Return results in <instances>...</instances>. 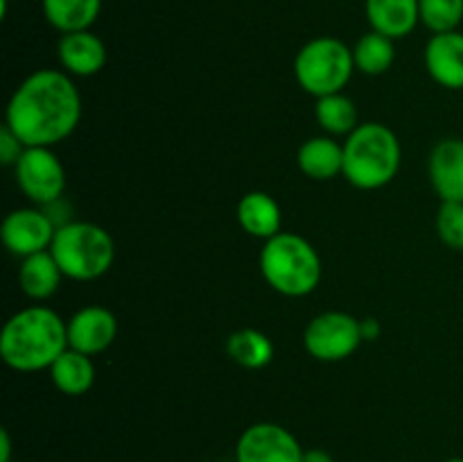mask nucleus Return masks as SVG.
Returning <instances> with one entry per match:
<instances>
[{"instance_id":"nucleus-27","label":"nucleus","mask_w":463,"mask_h":462,"mask_svg":"<svg viewBox=\"0 0 463 462\" xmlns=\"http://www.w3.org/2000/svg\"><path fill=\"white\" fill-rule=\"evenodd\" d=\"M303 462H335L333 456L324 448H306L303 451Z\"/></svg>"},{"instance_id":"nucleus-1","label":"nucleus","mask_w":463,"mask_h":462,"mask_svg":"<svg viewBox=\"0 0 463 462\" xmlns=\"http://www.w3.org/2000/svg\"><path fill=\"white\" fill-rule=\"evenodd\" d=\"M81 98L66 71L41 68L18 84L5 111V125L25 148H52L77 130Z\"/></svg>"},{"instance_id":"nucleus-12","label":"nucleus","mask_w":463,"mask_h":462,"mask_svg":"<svg viewBox=\"0 0 463 462\" xmlns=\"http://www.w3.org/2000/svg\"><path fill=\"white\" fill-rule=\"evenodd\" d=\"M428 172L443 202H463V140H439L430 154Z\"/></svg>"},{"instance_id":"nucleus-22","label":"nucleus","mask_w":463,"mask_h":462,"mask_svg":"<svg viewBox=\"0 0 463 462\" xmlns=\"http://www.w3.org/2000/svg\"><path fill=\"white\" fill-rule=\"evenodd\" d=\"M315 116L321 130L328 136H348L360 127L355 102L344 93H333L317 100Z\"/></svg>"},{"instance_id":"nucleus-10","label":"nucleus","mask_w":463,"mask_h":462,"mask_svg":"<svg viewBox=\"0 0 463 462\" xmlns=\"http://www.w3.org/2000/svg\"><path fill=\"white\" fill-rule=\"evenodd\" d=\"M57 225L41 208H16L3 220V243L14 256L27 258L32 254L48 252L52 245Z\"/></svg>"},{"instance_id":"nucleus-9","label":"nucleus","mask_w":463,"mask_h":462,"mask_svg":"<svg viewBox=\"0 0 463 462\" xmlns=\"http://www.w3.org/2000/svg\"><path fill=\"white\" fill-rule=\"evenodd\" d=\"M306 448L292 430L271 421H258L244 428L235 444V462H303Z\"/></svg>"},{"instance_id":"nucleus-15","label":"nucleus","mask_w":463,"mask_h":462,"mask_svg":"<svg viewBox=\"0 0 463 462\" xmlns=\"http://www.w3.org/2000/svg\"><path fill=\"white\" fill-rule=\"evenodd\" d=\"M366 18L373 32L393 41L402 39L420 23L419 0H366Z\"/></svg>"},{"instance_id":"nucleus-25","label":"nucleus","mask_w":463,"mask_h":462,"mask_svg":"<svg viewBox=\"0 0 463 462\" xmlns=\"http://www.w3.org/2000/svg\"><path fill=\"white\" fill-rule=\"evenodd\" d=\"M437 234L446 247L463 252V202H443L437 213Z\"/></svg>"},{"instance_id":"nucleus-5","label":"nucleus","mask_w":463,"mask_h":462,"mask_svg":"<svg viewBox=\"0 0 463 462\" xmlns=\"http://www.w3.org/2000/svg\"><path fill=\"white\" fill-rule=\"evenodd\" d=\"M50 254L63 276L72 281H93L107 274L116 258L111 234L93 222H63L57 226Z\"/></svg>"},{"instance_id":"nucleus-24","label":"nucleus","mask_w":463,"mask_h":462,"mask_svg":"<svg viewBox=\"0 0 463 462\" xmlns=\"http://www.w3.org/2000/svg\"><path fill=\"white\" fill-rule=\"evenodd\" d=\"M420 23L434 34L455 32L463 21V0H419Z\"/></svg>"},{"instance_id":"nucleus-16","label":"nucleus","mask_w":463,"mask_h":462,"mask_svg":"<svg viewBox=\"0 0 463 462\" xmlns=\"http://www.w3.org/2000/svg\"><path fill=\"white\" fill-rule=\"evenodd\" d=\"M298 168L306 177L328 181L344 175V145L333 136H315L298 148Z\"/></svg>"},{"instance_id":"nucleus-29","label":"nucleus","mask_w":463,"mask_h":462,"mask_svg":"<svg viewBox=\"0 0 463 462\" xmlns=\"http://www.w3.org/2000/svg\"><path fill=\"white\" fill-rule=\"evenodd\" d=\"M12 457V439H9L7 430H0V462H9Z\"/></svg>"},{"instance_id":"nucleus-8","label":"nucleus","mask_w":463,"mask_h":462,"mask_svg":"<svg viewBox=\"0 0 463 462\" xmlns=\"http://www.w3.org/2000/svg\"><path fill=\"white\" fill-rule=\"evenodd\" d=\"M18 188L36 207L59 202L66 188V170L52 148H25L14 166Z\"/></svg>"},{"instance_id":"nucleus-23","label":"nucleus","mask_w":463,"mask_h":462,"mask_svg":"<svg viewBox=\"0 0 463 462\" xmlns=\"http://www.w3.org/2000/svg\"><path fill=\"white\" fill-rule=\"evenodd\" d=\"M353 59H355L357 71L364 75H383L396 62V45H393V39L371 30L355 43Z\"/></svg>"},{"instance_id":"nucleus-26","label":"nucleus","mask_w":463,"mask_h":462,"mask_svg":"<svg viewBox=\"0 0 463 462\" xmlns=\"http://www.w3.org/2000/svg\"><path fill=\"white\" fill-rule=\"evenodd\" d=\"M23 149H25V145L21 143V139L7 125H3V130H0V163L3 166H16Z\"/></svg>"},{"instance_id":"nucleus-21","label":"nucleus","mask_w":463,"mask_h":462,"mask_svg":"<svg viewBox=\"0 0 463 462\" xmlns=\"http://www.w3.org/2000/svg\"><path fill=\"white\" fill-rule=\"evenodd\" d=\"M226 353L244 370H262L274 358V344L262 331L240 329L226 340Z\"/></svg>"},{"instance_id":"nucleus-4","label":"nucleus","mask_w":463,"mask_h":462,"mask_svg":"<svg viewBox=\"0 0 463 462\" xmlns=\"http://www.w3.org/2000/svg\"><path fill=\"white\" fill-rule=\"evenodd\" d=\"M260 272L267 284L285 297H306L321 284V256L310 240L292 231H280L265 240Z\"/></svg>"},{"instance_id":"nucleus-28","label":"nucleus","mask_w":463,"mask_h":462,"mask_svg":"<svg viewBox=\"0 0 463 462\" xmlns=\"http://www.w3.org/2000/svg\"><path fill=\"white\" fill-rule=\"evenodd\" d=\"M360 324H362V335H364V340H373L380 335V324L373 320V317L360 320Z\"/></svg>"},{"instance_id":"nucleus-6","label":"nucleus","mask_w":463,"mask_h":462,"mask_svg":"<svg viewBox=\"0 0 463 462\" xmlns=\"http://www.w3.org/2000/svg\"><path fill=\"white\" fill-rule=\"evenodd\" d=\"M353 71H355L353 50L335 36L307 41L294 59V75L298 86L317 100L342 93Z\"/></svg>"},{"instance_id":"nucleus-19","label":"nucleus","mask_w":463,"mask_h":462,"mask_svg":"<svg viewBox=\"0 0 463 462\" xmlns=\"http://www.w3.org/2000/svg\"><path fill=\"white\" fill-rule=\"evenodd\" d=\"M90 358L93 356L68 347L48 370L54 388L68 397H81L89 392L95 383V365Z\"/></svg>"},{"instance_id":"nucleus-3","label":"nucleus","mask_w":463,"mask_h":462,"mask_svg":"<svg viewBox=\"0 0 463 462\" xmlns=\"http://www.w3.org/2000/svg\"><path fill=\"white\" fill-rule=\"evenodd\" d=\"M401 161V140L383 122H360L344 140V177L360 190H378L392 184Z\"/></svg>"},{"instance_id":"nucleus-7","label":"nucleus","mask_w":463,"mask_h":462,"mask_svg":"<svg viewBox=\"0 0 463 462\" xmlns=\"http://www.w3.org/2000/svg\"><path fill=\"white\" fill-rule=\"evenodd\" d=\"M362 340L364 335L360 320L342 311H328L312 317L303 333L306 351L321 362L346 361L360 349Z\"/></svg>"},{"instance_id":"nucleus-20","label":"nucleus","mask_w":463,"mask_h":462,"mask_svg":"<svg viewBox=\"0 0 463 462\" xmlns=\"http://www.w3.org/2000/svg\"><path fill=\"white\" fill-rule=\"evenodd\" d=\"M102 0H43V16L54 30L68 32L90 30L99 16Z\"/></svg>"},{"instance_id":"nucleus-11","label":"nucleus","mask_w":463,"mask_h":462,"mask_svg":"<svg viewBox=\"0 0 463 462\" xmlns=\"http://www.w3.org/2000/svg\"><path fill=\"white\" fill-rule=\"evenodd\" d=\"M68 347L75 351L95 356L107 351L118 335V320L109 308L84 306L66 322Z\"/></svg>"},{"instance_id":"nucleus-14","label":"nucleus","mask_w":463,"mask_h":462,"mask_svg":"<svg viewBox=\"0 0 463 462\" xmlns=\"http://www.w3.org/2000/svg\"><path fill=\"white\" fill-rule=\"evenodd\" d=\"M59 62L68 75L90 77L107 66V45L90 30L61 34L57 45Z\"/></svg>"},{"instance_id":"nucleus-2","label":"nucleus","mask_w":463,"mask_h":462,"mask_svg":"<svg viewBox=\"0 0 463 462\" xmlns=\"http://www.w3.org/2000/svg\"><path fill=\"white\" fill-rule=\"evenodd\" d=\"M68 349V326L48 306L14 313L0 333V358L16 371L50 370Z\"/></svg>"},{"instance_id":"nucleus-30","label":"nucleus","mask_w":463,"mask_h":462,"mask_svg":"<svg viewBox=\"0 0 463 462\" xmlns=\"http://www.w3.org/2000/svg\"><path fill=\"white\" fill-rule=\"evenodd\" d=\"M443 462H463V457H448V460H443Z\"/></svg>"},{"instance_id":"nucleus-17","label":"nucleus","mask_w":463,"mask_h":462,"mask_svg":"<svg viewBox=\"0 0 463 462\" xmlns=\"http://www.w3.org/2000/svg\"><path fill=\"white\" fill-rule=\"evenodd\" d=\"M238 222L253 238L269 240L280 234L283 216H280L279 202L269 193L251 190L238 202Z\"/></svg>"},{"instance_id":"nucleus-13","label":"nucleus","mask_w":463,"mask_h":462,"mask_svg":"<svg viewBox=\"0 0 463 462\" xmlns=\"http://www.w3.org/2000/svg\"><path fill=\"white\" fill-rule=\"evenodd\" d=\"M425 68L443 89H463V34L443 32L434 34L425 45Z\"/></svg>"},{"instance_id":"nucleus-18","label":"nucleus","mask_w":463,"mask_h":462,"mask_svg":"<svg viewBox=\"0 0 463 462\" xmlns=\"http://www.w3.org/2000/svg\"><path fill=\"white\" fill-rule=\"evenodd\" d=\"M61 276V267L57 265L50 249L48 252H39L23 258L21 267H18V284H21V290L30 299H36V302H43V299L52 297L59 290Z\"/></svg>"}]
</instances>
